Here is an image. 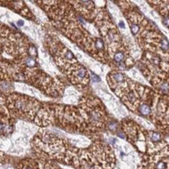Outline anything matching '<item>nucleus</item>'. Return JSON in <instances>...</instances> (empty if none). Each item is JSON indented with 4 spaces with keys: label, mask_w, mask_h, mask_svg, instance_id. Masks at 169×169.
<instances>
[{
    "label": "nucleus",
    "mask_w": 169,
    "mask_h": 169,
    "mask_svg": "<svg viewBox=\"0 0 169 169\" xmlns=\"http://www.w3.org/2000/svg\"><path fill=\"white\" fill-rule=\"evenodd\" d=\"M155 168H156V169H167L168 165H167V164L165 161H159V162H158L156 164Z\"/></svg>",
    "instance_id": "obj_3"
},
{
    "label": "nucleus",
    "mask_w": 169,
    "mask_h": 169,
    "mask_svg": "<svg viewBox=\"0 0 169 169\" xmlns=\"http://www.w3.org/2000/svg\"><path fill=\"white\" fill-rule=\"evenodd\" d=\"M17 24H18L19 26H22V25H23V21H22V20H19L18 23H17Z\"/></svg>",
    "instance_id": "obj_9"
},
{
    "label": "nucleus",
    "mask_w": 169,
    "mask_h": 169,
    "mask_svg": "<svg viewBox=\"0 0 169 169\" xmlns=\"http://www.w3.org/2000/svg\"><path fill=\"white\" fill-rule=\"evenodd\" d=\"M140 112L143 115H147L150 113V108L147 105H142L140 108Z\"/></svg>",
    "instance_id": "obj_2"
},
{
    "label": "nucleus",
    "mask_w": 169,
    "mask_h": 169,
    "mask_svg": "<svg viewBox=\"0 0 169 169\" xmlns=\"http://www.w3.org/2000/svg\"><path fill=\"white\" fill-rule=\"evenodd\" d=\"M114 79H115L118 82L122 81V80H123V76H122V74H121V73H117V74L114 75Z\"/></svg>",
    "instance_id": "obj_6"
},
{
    "label": "nucleus",
    "mask_w": 169,
    "mask_h": 169,
    "mask_svg": "<svg viewBox=\"0 0 169 169\" xmlns=\"http://www.w3.org/2000/svg\"><path fill=\"white\" fill-rule=\"evenodd\" d=\"M131 30H132V34H136L137 33V31H139V27H138V26H136V24H132V27H131Z\"/></svg>",
    "instance_id": "obj_7"
},
{
    "label": "nucleus",
    "mask_w": 169,
    "mask_h": 169,
    "mask_svg": "<svg viewBox=\"0 0 169 169\" xmlns=\"http://www.w3.org/2000/svg\"><path fill=\"white\" fill-rule=\"evenodd\" d=\"M124 58V56L122 52H118V53H116L114 55V60L117 61V62H120L122 60V58Z\"/></svg>",
    "instance_id": "obj_5"
},
{
    "label": "nucleus",
    "mask_w": 169,
    "mask_h": 169,
    "mask_svg": "<svg viewBox=\"0 0 169 169\" xmlns=\"http://www.w3.org/2000/svg\"><path fill=\"white\" fill-rule=\"evenodd\" d=\"M150 138L154 142H158L161 140V136L157 132H153L150 136Z\"/></svg>",
    "instance_id": "obj_4"
},
{
    "label": "nucleus",
    "mask_w": 169,
    "mask_h": 169,
    "mask_svg": "<svg viewBox=\"0 0 169 169\" xmlns=\"http://www.w3.org/2000/svg\"><path fill=\"white\" fill-rule=\"evenodd\" d=\"M20 168V169H38L36 163L31 162V161H26V162L22 163Z\"/></svg>",
    "instance_id": "obj_1"
},
{
    "label": "nucleus",
    "mask_w": 169,
    "mask_h": 169,
    "mask_svg": "<svg viewBox=\"0 0 169 169\" xmlns=\"http://www.w3.org/2000/svg\"><path fill=\"white\" fill-rule=\"evenodd\" d=\"M119 25H120V27H123V28L125 27V25H124V23H123L122 22H120Z\"/></svg>",
    "instance_id": "obj_10"
},
{
    "label": "nucleus",
    "mask_w": 169,
    "mask_h": 169,
    "mask_svg": "<svg viewBox=\"0 0 169 169\" xmlns=\"http://www.w3.org/2000/svg\"><path fill=\"white\" fill-rule=\"evenodd\" d=\"M34 64H35V62H34L33 59H28V60H27V65H28L33 66V65H34Z\"/></svg>",
    "instance_id": "obj_8"
}]
</instances>
